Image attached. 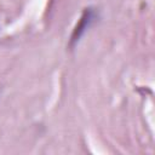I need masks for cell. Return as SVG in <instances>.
<instances>
[{"label":"cell","instance_id":"cell-1","mask_svg":"<svg viewBox=\"0 0 155 155\" xmlns=\"http://www.w3.org/2000/svg\"><path fill=\"white\" fill-rule=\"evenodd\" d=\"M94 18H96V11L92 7H87V8L84 10L81 18L78 22L76 27L74 28L73 34L70 36V41H69V46L70 47H74L79 42L80 38L85 34L86 29L92 24V22L94 21Z\"/></svg>","mask_w":155,"mask_h":155}]
</instances>
